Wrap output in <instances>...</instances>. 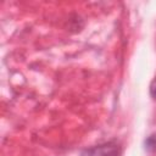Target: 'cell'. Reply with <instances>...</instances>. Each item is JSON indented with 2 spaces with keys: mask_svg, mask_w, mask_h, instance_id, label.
Instances as JSON below:
<instances>
[{
  "mask_svg": "<svg viewBox=\"0 0 156 156\" xmlns=\"http://www.w3.org/2000/svg\"><path fill=\"white\" fill-rule=\"evenodd\" d=\"M146 145H147V146H146L147 149H156V134L151 135V136L147 139Z\"/></svg>",
  "mask_w": 156,
  "mask_h": 156,
  "instance_id": "7a4b0ae2",
  "label": "cell"
},
{
  "mask_svg": "<svg viewBox=\"0 0 156 156\" xmlns=\"http://www.w3.org/2000/svg\"><path fill=\"white\" fill-rule=\"evenodd\" d=\"M150 94H151V96L154 99H156V79L152 82V84L150 87Z\"/></svg>",
  "mask_w": 156,
  "mask_h": 156,
  "instance_id": "3957f363",
  "label": "cell"
},
{
  "mask_svg": "<svg viewBox=\"0 0 156 156\" xmlns=\"http://www.w3.org/2000/svg\"><path fill=\"white\" fill-rule=\"evenodd\" d=\"M119 145L116 141H108L82 151L80 156H119Z\"/></svg>",
  "mask_w": 156,
  "mask_h": 156,
  "instance_id": "6da1fadb",
  "label": "cell"
}]
</instances>
